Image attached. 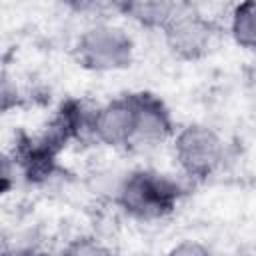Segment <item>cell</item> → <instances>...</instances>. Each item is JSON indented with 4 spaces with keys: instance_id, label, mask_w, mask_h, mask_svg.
Instances as JSON below:
<instances>
[{
    "instance_id": "obj_1",
    "label": "cell",
    "mask_w": 256,
    "mask_h": 256,
    "mask_svg": "<svg viewBox=\"0 0 256 256\" xmlns=\"http://www.w3.org/2000/svg\"><path fill=\"white\" fill-rule=\"evenodd\" d=\"M180 196V186L172 178L144 168L128 172L116 188L118 206L138 220H160L172 214Z\"/></svg>"
},
{
    "instance_id": "obj_2",
    "label": "cell",
    "mask_w": 256,
    "mask_h": 256,
    "mask_svg": "<svg viewBox=\"0 0 256 256\" xmlns=\"http://www.w3.org/2000/svg\"><path fill=\"white\" fill-rule=\"evenodd\" d=\"M74 56L82 68L92 72L124 70L134 60V40L116 24L96 22L78 36Z\"/></svg>"
},
{
    "instance_id": "obj_3",
    "label": "cell",
    "mask_w": 256,
    "mask_h": 256,
    "mask_svg": "<svg viewBox=\"0 0 256 256\" xmlns=\"http://www.w3.org/2000/svg\"><path fill=\"white\" fill-rule=\"evenodd\" d=\"M174 158L182 172L196 180H206L224 162V140L206 124H186L174 134Z\"/></svg>"
},
{
    "instance_id": "obj_4",
    "label": "cell",
    "mask_w": 256,
    "mask_h": 256,
    "mask_svg": "<svg viewBox=\"0 0 256 256\" xmlns=\"http://www.w3.org/2000/svg\"><path fill=\"white\" fill-rule=\"evenodd\" d=\"M168 50L180 60H200L204 58L216 42L218 28L216 24L194 10L188 4H182L180 12L168 22L162 30Z\"/></svg>"
},
{
    "instance_id": "obj_5",
    "label": "cell",
    "mask_w": 256,
    "mask_h": 256,
    "mask_svg": "<svg viewBox=\"0 0 256 256\" xmlns=\"http://www.w3.org/2000/svg\"><path fill=\"white\" fill-rule=\"evenodd\" d=\"M132 110H134V128L128 148L150 150L164 144L174 134V122L168 106L152 92H134Z\"/></svg>"
},
{
    "instance_id": "obj_6",
    "label": "cell",
    "mask_w": 256,
    "mask_h": 256,
    "mask_svg": "<svg viewBox=\"0 0 256 256\" xmlns=\"http://www.w3.org/2000/svg\"><path fill=\"white\" fill-rule=\"evenodd\" d=\"M134 128V110L130 94L114 98L98 108L92 116V138L104 146L120 148L130 144Z\"/></svg>"
},
{
    "instance_id": "obj_7",
    "label": "cell",
    "mask_w": 256,
    "mask_h": 256,
    "mask_svg": "<svg viewBox=\"0 0 256 256\" xmlns=\"http://www.w3.org/2000/svg\"><path fill=\"white\" fill-rule=\"evenodd\" d=\"M180 2H166V0H124L116 2V10L134 20L136 24L150 28V30H164L168 22L180 12Z\"/></svg>"
},
{
    "instance_id": "obj_8",
    "label": "cell",
    "mask_w": 256,
    "mask_h": 256,
    "mask_svg": "<svg viewBox=\"0 0 256 256\" xmlns=\"http://www.w3.org/2000/svg\"><path fill=\"white\" fill-rule=\"evenodd\" d=\"M230 34L240 48L256 50V0L234 6L230 14Z\"/></svg>"
},
{
    "instance_id": "obj_9",
    "label": "cell",
    "mask_w": 256,
    "mask_h": 256,
    "mask_svg": "<svg viewBox=\"0 0 256 256\" xmlns=\"http://www.w3.org/2000/svg\"><path fill=\"white\" fill-rule=\"evenodd\" d=\"M60 256H120V254L96 238L80 236L68 242L66 248L60 252Z\"/></svg>"
},
{
    "instance_id": "obj_10",
    "label": "cell",
    "mask_w": 256,
    "mask_h": 256,
    "mask_svg": "<svg viewBox=\"0 0 256 256\" xmlns=\"http://www.w3.org/2000/svg\"><path fill=\"white\" fill-rule=\"evenodd\" d=\"M162 256H212V252L198 240H182L168 248Z\"/></svg>"
},
{
    "instance_id": "obj_11",
    "label": "cell",
    "mask_w": 256,
    "mask_h": 256,
    "mask_svg": "<svg viewBox=\"0 0 256 256\" xmlns=\"http://www.w3.org/2000/svg\"><path fill=\"white\" fill-rule=\"evenodd\" d=\"M16 84L10 82L8 74H2V110L8 112L10 106H16Z\"/></svg>"
},
{
    "instance_id": "obj_12",
    "label": "cell",
    "mask_w": 256,
    "mask_h": 256,
    "mask_svg": "<svg viewBox=\"0 0 256 256\" xmlns=\"http://www.w3.org/2000/svg\"><path fill=\"white\" fill-rule=\"evenodd\" d=\"M20 256H52V254H48V252H40V250H24V252H20Z\"/></svg>"
}]
</instances>
